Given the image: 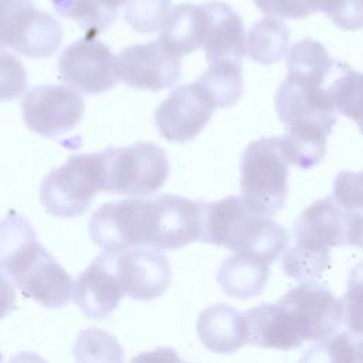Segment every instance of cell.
I'll return each instance as SVG.
<instances>
[{
  "label": "cell",
  "instance_id": "obj_38",
  "mask_svg": "<svg viewBox=\"0 0 363 363\" xmlns=\"http://www.w3.org/2000/svg\"><path fill=\"white\" fill-rule=\"evenodd\" d=\"M9 363H47L40 354L33 352H20L10 357Z\"/></svg>",
  "mask_w": 363,
  "mask_h": 363
},
{
  "label": "cell",
  "instance_id": "obj_15",
  "mask_svg": "<svg viewBox=\"0 0 363 363\" xmlns=\"http://www.w3.org/2000/svg\"><path fill=\"white\" fill-rule=\"evenodd\" d=\"M113 267L123 294L138 301L163 295L172 281L167 258L152 247H133L112 252Z\"/></svg>",
  "mask_w": 363,
  "mask_h": 363
},
{
  "label": "cell",
  "instance_id": "obj_17",
  "mask_svg": "<svg viewBox=\"0 0 363 363\" xmlns=\"http://www.w3.org/2000/svg\"><path fill=\"white\" fill-rule=\"evenodd\" d=\"M206 33L203 48L208 65L241 64L247 54V37L241 17L225 3H204Z\"/></svg>",
  "mask_w": 363,
  "mask_h": 363
},
{
  "label": "cell",
  "instance_id": "obj_16",
  "mask_svg": "<svg viewBox=\"0 0 363 363\" xmlns=\"http://www.w3.org/2000/svg\"><path fill=\"white\" fill-rule=\"evenodd\" d=\"M113 267V254L104 251L77 278L72 299L89 319L109 316L123 298Z\"/></svg>",
  "mask_w": 363,
  "mask_h": 363
},
{
  "label": "cell",
  "instance_id": "obj_6",
  "mask_svg": "<svg viewBox=\"0 0 363 363\" xmlns=\"http://www.w3.org/2000/svg\"><path fill=\"white\" fill-rule=\"evenodd\" d=\"M105 189L102 152L72 155L51 170L40 187V201L54 217L72 218L84 214L96 193Z\"/></svg>",
  "mask_w": 363,
  "mask_h": 363
},
{
  "label": "cell",
  "instance_id": "obj_25",
  "mask_svg": "<svg viewBox=\"0 0 363 363\" xmlns=\"http://www.w3.org/2000/svg\"><path fill=\"white\" fill-rule=\"evenodd\" d=\"M328 136L322 130L288 128L284 136H278V143L288 163L308 170L319 164L325 157Z\"/></svg>",
  "mask_w": 363,
  "mask_h": 363
},
{
  "label": "cell",
  "instance_id": "obj_9",
  "mask_svg": "<svg viewBox=\"0 0 363 363\" xmlns=\"http://www.w3.org/2000/svg\"><path fill=\"white\" fill-rule=\"evenodd\" d=\"M62 27L33 0H0V47L30 58H47L61 45Z\"/></svg>",
  "mask_w": 363,
  "mask_h": 363
},
{
  "label": "cell",
  "instance_id": "obj_1",
  "mask_svg": "<svg viewBox=\"0 0 363 363\" xmlns=\"http://www.w3.org/2000/svg\"><path fill=\"white\" fill-rule=\"evenodd\" d=\"M204 204L176 194L112 201L92 214L88 231L109 252L143 245L172 251L201 241Z\"/></svg>",
  "mask_w": 363,
  "mask_h": 363
},
{
  "label": "cell",
  "instance_id": "obj_11",
  "mask_svg": "<svg viewBox=\"0 0 363 363\" xmlns=\"http://www.w3.org/2000/svg\"><path fill=\"white\" fill-rule=\"evenodd\" d=\"M27 128L41 136L55 138L72 130L82 119L85 104L74 88L65 85H37L21 102Z\"/></svg>",
  "mask_w": 363,
  "mask_h": 363
},
{
  "label": "cell",
  "instance_id": "obj_12",
  "mask_svg": "<svg viewBox=\"0 0 363 363\" xmlns=\"http://www.w3.org/2000/svg\"><path fill=\"white\" fill-rule=\"evenodd\" d=\"M216 109L208 94L194 81L173 89L156 108L155 125L169 142H190L208 123Z\"/></svg>",
  "mask_w": 363,
  "mask_h": 363
},
{
  "label": "cell",
  "instance_id": "obj_27",
  "mask_svg": "<svg viewBox=\"0 0 363 363\" xmlns=\"http://www.w3.org/2000/svg\"><path fill=\"white\" fill-rule=\"evenodd\" d=\"M74 357L77 363H123L125 353L113 335L99 328H89L78 333Z\"/></svg>",
  "mask_w": 363,
  "mask_h": 363
},
{
  "label": "cell",
  "instance_id": "obj_19",
  "mask_svg": "<svg viewBox=\"0 0 363 363\" xmlns=\"http://www.w3.org/2000/svg\"><path fill=\"white\" fill-rule=\"evenodd\" d=\"M197 335L210 352L233 353L247 343L245 316L227 303L208 306L197 318Z\"/></svg>",
  "mask_w": 363,
  "mask_h": 363
},
{
  "label": "cell",
  "instance_id": "obj_23",
  "mask_svg": "<svg viewBox=\"0 0 363 363\" xmlns=\"http://www.w3.org/2000/svg\"><path fill=\"white\" fill-rule=\"evenodd\" d=\"M55 11L67 18L77 20L86 30V35L96 37L109 28L118 16V9L126 0H50Z\"/></svg>",
  "mask_w": 363,
  "mask_h": 363
},
{
  "label": "cell",
  "instance_id": "obj_4",
  "mask_svg": "<svg viewBox=\"0 0 363 363\" xmlns=\"http://www.w3.org/2000/svg\"><path fill=\"white\" fill-rule=\"evenodd\" d=\"M201 241L274 264L288 247V231L272 217L254 213L242 197L206 203Z\"/></svg>",
  "mask_w": 363,
  "mask_h": 363
},
{
  "label": "cell",
  "instance_id": "obj_32",
  "mask_svg": "<svg viewBox=\"0 0 363 363\" xmlns=\"http://www.w3.org/2000/svg\"><path fill=\"white\" fill-rule=\"evenodd\" d=\"M313 13L323 11L343 30L363 28V7L356 0H311Z\"/></svg>",
  "mask_w": 363,
  "mask_h": 363
},
{
  "label": "cell",
  "instance_id": "obj_36",
  "mask_svg": "<svg viewBox=\"0 0 363 363\" xmlns=\"http://www.w3.org/2000/svg\"><path fill=\"white\" fill-rule=\"evenodd\" d=\"M129 363H186L172 347H157L132 357Z\"/></svg>",
  "mask_w": 363,
  "mask_h": 363
},
{
  "label": "cell",
  "instance_id": "obj_40",
  "mask_svg": "<svg viewBox=\"0 0 363 363\" xmlns=\"http://www.w3.org/2000/svg\"><path fill=\"white\" fill-rule=\"evenodd\" d=\"M356 1H357V3H359L362 7H363V0H356Z\"/></svg>",
  "mask_w": 363,
  "mask_h": 363
},
{
  "label": "cell",
  "instance_id": "obj_29",
  "mask_svg": "<svg viewBox=\"0 0 363 363\" xmlns=\"http://www.w3.org/2000/svg\"><path fill=\"white\" fill-rule=\"evenodd\" d=\"M123 17L138 33L160 31L172 10L170 0H126Z\"/></svg>",
  "mask_w": 363,
  "mask_h": 363
},
{
  "label": "cell",
  "instance_id": "obj_2",
  "mask_svg": "<svg viewBox=\"0 0 363 363\" xmlns=\"http://www.w3.org/2000/svg\"><path fill=\"white\" fill-rule=\"evenodd\" d=\"M335 61L325 45L303 38L288 50L286 77L275 94L281 122L295 129H318L330 133L337 111L329 94Z\"/></svg>",
  "mask_w": 363,
  "mask_h": 363
},
{
  "label": "cell",
  "instance_id": "obj_28",
  "mask_svg": "<svg viewBox=\"0 0 363 363\" xmlns=\"http://www.w3.org/2000/svg\"><path fill=\"white\" fill-rule=\"evenodd\" d=\"M299 363H357V339L350 332H340L311 346Z\"/></svg>",
  "mask_w": 363,
  "mask_h": 363
},
{
  "label": "cell",
  "instance_id": "obj_7",
  "mask_svg": "<svg viewBox=\"0 0 363 363\" xmlns=\"http://www.w3.org/2000/svg\"><path fill=\"white\" fill-rule=\"evenodd\" d=\"M105 164L104 191L145 197L163 187L169 176L166 152L149 142H138L128 147L102 150Z\"/></svg>",
  "mask_w": 363,
  "mask_h": 363
},
{
  "label": "cell",
  "instance_id": "obj_5",
  "mask_svg": "<svg viewBox=\"0 0 363 363\" xmlns=\"http://www.w3.org/2000/svg\"><path fill=\"white\" fill-rule=\"evenodd\" d=\"M288 162L281 153L278 136L251 142L240 162L241 197L259 216L274 217L288 197Z\"/></svg>",
  "mask_w": 363,
  "mask_h": 363
},
{
  "label": "cell",
  "instance_id": "obj_8",
  "mask_svg": "<svg viewBox=\"0 0 363 363\" xmlns=\"http://www.w3.org/2000/svg\"><path fill=\"white\" fill-rule=\"evenodd\" d=\"M346 211L333 200L325 197L308 206L295 220L292 244L286 247L289 257L326 269L330 261V248L345 245Z\"/></svg>",
  "mask_w": 363,
  "mask_h": 363
},
{
  "label": "cell",
  "instance_id": "obj_34",
  "mask_svg": "<svg viewBox=\"0 0 363 363\" xmlns=\"http://www.w3.org/2000/svg\"><path fill=\"white\" fill-rule=\"evenodd\" d=\"M259 11L271 17L303 18L313 13L311 0H252Z\"/></svg>",
  "mask_w": 363,
  "mask_h": 363
},
{
  "label": "cell",
  "instance_id": "obj_33",
  "mask_svg": "<svg viewBox=\"0 0 363 363\" xmlns=\"http://www.w3.org/2000/svg\"><path fill=\"white\" fill-rule=\"evenodd\" d=\"M332 197L346 211H363V172L337 173Z\"/></svg>",
  "mask_w": 363,
  "mask_h": 363
},
{
  "label": "cell",
  "instance_id": "obj_13",
  "mask_svg": "<svg viewBox=\"0 0 363 363\" xmlns=\"http://www.w3.org/2000/svg\"><path fill=\"white\" fill-rule=\"evenodd\" d=\"M119 78L132 88L160 91L180 78V58L159 40L126 47L118 55Z\"/></svg>",
  "mask_w": 363,
  "mask_h": 363
},
{
  "label": "cell",
  "instance_id": "obj_22",
  "mask_svg": "<svg viewBox=\"0 0 363 363\" xmlns=\"http://www.w3.org/2000/svg\"><path fill=\"white\" fill-rule=\"evenodd\" d=\"M289 28L277 17H264L247 34V55L262 65H271L288 52Z\"/></svg>",
  "mask_w": 363,
  "mask_h": 363
},
{
  "label": "cell",
  "instance_id": "obj_26",
  "mask_svg": "<svg viewBox=\"0 0 363 363\" xmlns=\"http://www.w3.org/2000/svg\"><path fill=\"white\" fill-rule=\"evenodd\" d=\"M197 82L208 94L216 108L233 106L242 95V65H208V69L200 75Z\"/></svg>",
  "mask_w": 363,
  "mask_h": 363
},
{
  "label": "cell",
  "instance_id": "obj_10",
  "mask_svg": "<svg viewBox=\"0 0 363 363\" xmlns=\"http://www.w3.org/2000/svg\"><path fill=\"white\" fill-rule=\"evenodd\" d=\"M58 71L64 82L86 95L106 92L121 81L118 57L91 35L77 40L61 52Z\"/></svg>",
  "mask_w": 363,
  "mask_h": 363
},
{
  "label": "cell",
  "instance_id": "obj_14",
  "mask_svg": "<svg viewBox=\"0 0 363 363\" xmlns=\"http://www.w3.org/2000/svg\"><path fill=\"white\" fill-rule=\"evenodd\" d=\"M279 301L294 312L306 342L332 336L343 322L342 301L318 281L301 282L285 292Z\"/></svg>",
  "mask_w": 363,
  "mask_h": 363
},
{
  "label": "cell",
  "instance_id": "obj_35",
  "mask_svg": "<svg viewBox=\"0 0 363 363\" xmlns=\"http://www.w3.org/2000/svg\"><path fill=\"white\" fill-rule=\"evenodd\" d=\"M345 245L363 250V211H346Z\"/></svg>",
  "mask_w": 363,
  "mask_h": 363
},
{
  "label": "cell",
  "instance_id": "obj_39",
  "mask_svg": "<svg viewBox=\"0 0 363 363\" xmlns=\"http://www.w3.org/2000/svg\"><path fill=\"white\" fill-rule=\"evenodd\" d=\"M357 339V363H363V337Z\"/></svg>",
  "mask_w": 363,
  "mask_h": 363
},
{
  "label": "cell",
  "instance_id": "obj_24",
  "mask_svg": "<svg viewBox=\"0 0 363 363\" xmlns=\"http://www.w3.org/2000/svg\"><path fill=\"white\" fill-rule=\"evenodd\" d=\"M329 94L336 111L354 121L363 133V74L335 61Z\"/></svg>",
  "mask_w": 363,
  "mask_h": 363
},
{
  "label": "cell",
  "instance_id": "obj_30",
  "mask_svg": "<svg viewBox=\"0 0 363 363\" xmlns=\"http://www.w3.org/2000/svg\"><path fill=\"white\" fill-rule=\"evenodd\" d=\"M343 320L354 337H363V259L353 265L342 299Z\"/></svg>",
  "mask_w": 363,
  "mask_h": 363
},
{
  "label": "cell",
  "instance_id": "obj_31",
  "mask_svg": "<svg viewBox=\"0 0 363 363\" xmlns=\"http://www.w3.org/2000/svg\"><path fill=\"white\" fill-rule=\"evenodd\" d=\"M27 86V71L23 62L0 47V101L9 102L23 95Z\"/></svg>",
  "mask_w": 363,
  "mask_h": 363
},
{
  "label": "cell",
  "instance_id": "obj_37",
  "mask_svg": "<svg viewBox=\"0 0 363 363\" xmlns=\"http://www.w3.org/2000/svg\"><path fill=\"white\" fill-rule=\"evenodd\" d=\"M16 306V289L11 281L0 271V319L6 318Z\"/></svg>",
  "mask_w": 363,
  "mask_h": 363
},
{
  "label": "cell",
  "instance_id": "obj_3",
  "mask_svg": "<svg viewBox=\"0 0 363 363\" xmlns=\"http://www.w3.org/2000/svg\"><path fill=\"white\" fill-rule=\"evenodd\" d=\"M0 271L28 298L47 308L72 299V277L40 244L33 225L16 211L0 220Z\"/></svg>",
  "mask_w": 363,
  "mask_h": 363
},
{
  "label": "cell",
  "instance_id": "obj_21",
  "mask_svg": "<svg viewBox=\"0 0 363 363\" xmlns=\"http://www.w3.org/2000/svg\"><path fill=\"white\" fill-rule=\"evenodd\" d=\"M206 33V10L203 4L184 3L172 7L164 26L160 30L159 41L174 55L182 58L186 54L203 47Z\"/></svg>",
  "mask_w": 363,
  "mask_h": 363
},
{
  "label": "cell",
  "instance_id": "obj_18",
  "mask_svg": "<svg viewBox=\"0 0 363 363\" xmlns=\"http://www.w3.org/2000/svg\"><path fill=\"white\" fill-rule=\"evenodd\" d=\"M244 316L247 323V343L252 346L292 350L306 342L294 312L279 299L275 303L254 306Z\"/></svg>",
  "mask_w": 363,
  "mask_h": 363
},
{
  "label": "cell",
  "instance_id": "obj_20",
  "mask_svg": "<svg viewBox=\"0 0 363 363\" xmlns=\"http://www.w3.org/2000/svg\"><path fill=\"white\" fill-rule=\"evenodd\" d=\"M268 279V264L248 252H235L227 257L217 271V282L221 289L235 299L261 295Z\"/></svg>",
  "mask_w": 363,
  "mask_h": 363
}]
</instances>
